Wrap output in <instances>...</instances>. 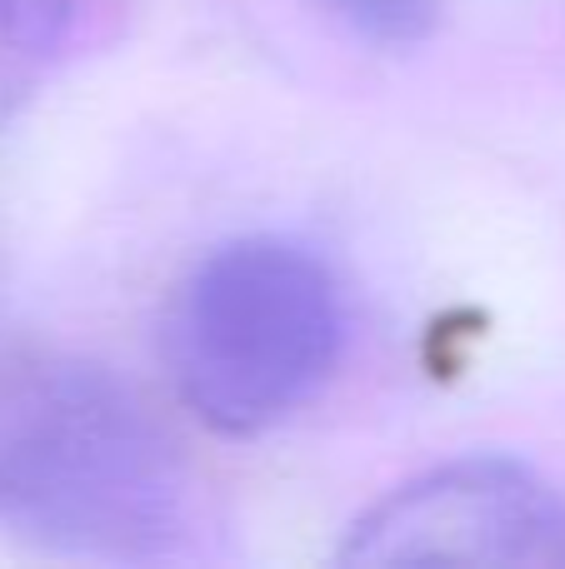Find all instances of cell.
Wrapping results in <instances>:
<instances>
[{
	"label": "cell",
	"mask_w": 565,
	"mask_h": 569,
	"mask_svg": "<svg viewBox=\"0 0 565 569\" xmlns=\"http://www.w3.org/2000/svg\"><path fill=\"white\" fill-rule=\"evenodd\" d=\"M346 340L340 284L306 246L246 236L180 284L166 365L180 405L226 440L286 425L330 380Z\"/></svg>",
	"instance_id": "2"
},
{
	"label": "cell",
	"mask_w": 565,
	"mask_h": 569,
	"mask_svg": "<svg viewBox=\"0 0 565 569\" xmlns=\"http://www.w3.org/2000/svg\"><path fill=\"white\" fill-rule=\"evenodd\" d=\"M76 0H0V46L20 56H46L66 40Z\"/></svg>",
	"instance_id": "5"
},
{
	"label": "cell",
	"mask_w": 565,
	"mask_h": 569,
	"mask_svg": "<svg viewBox=\"0 0 565 569\" xmlns=\"http://www.w3.org/2000/svg\"><path fill=\"white\" fill-rule=\"evenodd\" d=\"M350 36L376 46H416L440 26L450 0H320Z\"/></svg>",
	"instance_id": "4"
},
{
	"label": "cell",
	"mask_w": 565,
	"mask_h": 569,
	"mask_svg": "<svg viewBox=\"0 0 565 569\" xmlns=\"http://www.w3.org/2000/svg\"><path fill=\"white\" fill-rule=\"evenodd\" d=\"M190 480L146 405L96 365H40L0 395V530L146 565L180 545Z\"/></svg>",
	"instance_id": "1"
},
{
	"label": "cell",
	"mask_w": 565,
	"mask_h": 569,
	"mask_svg": "<svg viewBox=\"0 0 565 569\" xmlns=\"http://www.w3.org/2000/svg\"><path fill=\"white\" fill-rule=\"evenodd\" d=\"M340 565L565 569V500L506 455L446 460L380 495L346 530Z\"/></svg>",
	"instance_id": "3"
}]
</instances>
